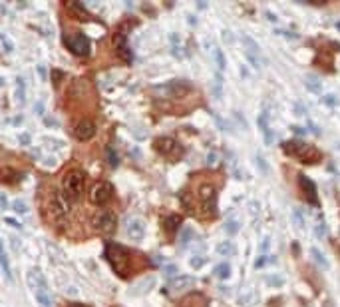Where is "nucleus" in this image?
<instances>
[{
  "mask_svg": "<svg viewBox=\"0 0 340 307\" xmlns=\"http://www.w3.org/2000/svg\"><path fill=\"white\" fill-rule=\"evenodd\" d=\"M285 152L288 156L298 158L305 164H316L320 160V152L314 146L305 144V142H285Z\"/></svg>",
  "mask_w": 340,
  "mask_h": 307,
  "instance_id": "7ed1b4c3",
  "label": "nucleus"
},
{
  "mask_svg": "<svg viewBox=\"0 0 340 307\" xmlns=\"http://www.w3.org/2000/svg\"><path fill=\"white\" fill-rule=\"evenodd\" d=\"M203 263H205L203 257H193V259H191V265H193V267H201Z\"/></svg>",
  "mask_w": 340,
  "mask_h": 307,
  "instance_id": "e433bc0d",
  "label": "nucleus"
},
{
  "mask_svg": "<svg viewBox=\"0 0 340 307\" xmlns=\"http://www.w3.org/2000/svg\"><path fill=\"white\" fill-rule=\"evenodd\" d=\"M52 78H54V84H60V78H62V72L54 70V72H52Z\"/></svg>",
  "mask_w": 340,
  "mask_h": 307,
  "instance_id": "4c0bfd02",
  "label": "nucleus"
},
{
  "mask_svg": "<svg viewBox=\"0 0 340 307\" xmlns=\"http://www.w3.org/2000/svg\"><path fill=\"white\" fill-rule=\"evenodd\" d=\"M26 279H28V287H30V291L34 293V297H36V301L40 303V307H52L54 305L52 293H50L48 281L42 276V271H40L38 267H32L26 274Z\"/></svg>",
  "mask_w": 340,
  "mask_h": 307,
  "instance_id": "f257e3e1",
  "label": "nucleus"
},
{
  "mask_svg": "<svg viewBox=\"0 0 340 307\" xmlns=\"http://www.w3.org/2000/svg\"><path fill=\"white\" fill-rule=\"evenodd\" d=\"M8 206V199H6V195L0 194V208H6Z\"/></svg>",
  "mask_w": 340,
  "mask_h": 307,
  "instance_id": "58836bf2",
  "label": "nucleus"
},
{
  "mask_svg": "<svg viewBox=\"0 0 340 307\" xmlns=\"http://www.w3.org/2000/svg\"><path fill=\"white\" fill-rule=\"evenodd\" d=\"M66 8H68V10H72V12H76V18H80V14H82V18L90 16V14H88V10L84 8V4H80V2H66Z\"/></svg>",
  "mask_w": 340,
  "mask_h": 307,
  "instance_id": "412c9836",
  "label": "nucleus"
},
{
  "mask_svg": "<svg viewBox=\"0 0 340 307\" xmlns=\"http://www.w3.org/2000/svg\"><path fill=\"white\" fill-rule=\"evenodd\" d=\"M177 271H179V269H177V265H167L163 274H165L167 278H173V279H175V276H177Z\"/></svg>",
  "mask_w": 340,
  "mask_h": 307,
  "instance_id": "473e14b6",
  "label": "nucleus"
},
{
  "mask_svg": "<svg viewBox=\"0 0 340 307\" xmlns=\"http://www.w3.org/2000/svg\"><path fill=\"white\" fill-rule=\"evenodd\" d=\"M193 285H195V278H191V276H179V278H175L169 283V291H171V293H183V291H187V289L193 287Z\"/></svg>",
  "mask_w": 340,
  "mask_h": 307,
  "instance_id": "dca6fc26",
  "label": "nucleus"
},
{
  "mask_svg": "<svg viewBox=\"0 0 340 307\" xmlns=\"http://www.w3.org/2000/svg\"><path fill=\"white\" fill-rule=\"evenodd\" d=\"M48 208H50V214H52L54 218L58 220V222H62V220H66L68 216H70V212H72V201L64 195V192H52L50 197H48Z\"/></svg>",
  "mask_w": 340,
  "mask_h": 307,
  "instance_id": "39448f33",
  "label": "nucleus"
},
{
  "mask_svg": "<svg viewBox=\"0 0 340 307\" xmlns=\"http://www.w3.org/2000/svg\"><path fill=\"white\" fill-rule=\"evenodd\" d=\"M116 54H118L120 60H124V62H131V58H133L130 46H128V40H126L122 34L116 36Z\"/></svg>",
  "mask_w": 340,
  "mask_h": 307,
  "instance_id": "f3484780",
  "label": "nucleus"
},
{
  "mask_svg": "<svg viewBox=\"0 0 340 307\" xmlns=\"http://www.w3.org/2000/svg\"><path fill=\"white\" fill-rule=\"evenodd\" d=\"M111 194H114L111 184L98 182V184H94V188L90 190V201H92L94 206H105V203L111 199Z\"/></svg>",
  "mask_w": 340,
  "mask_h": 307,
  "instance_id": "9b49d317",
  "label": "nucleus"
},
{
  "mask_svg": "<svg viewBox=\"0 0 340 307\" xmlns=\"http://www.w3.org/2000/svg\"><path fill=\"white\" fill-rule=\"evenodd\" d=\"M243 42H245V46H247V58H249V62H251L255 68H261L262 60H261V52H259V44H257L251 36H245Z\"/></svg>",
  "mask_w": 340,
  "mask_h": 307,
  "instance_id": "4468645a",
  "label": "nucleus"
},
{
  "mask_svg": "<svg viewBox=\"0 0 340 307\" xmlns=\"http://www.w3.org/2000/svg\"><path fill=\"white\" fill-rule=\"evenodd\" d=\"M311 253H313V259L316 261V263H318V265H320V267H326V259L322 257V253H320V251L316 250V248H313V250H311Z\"/></svg>",
  "mask_w": 340,
  "mask_h": 307,
  "instance_id": "cd10ccee",
  "label": "nucleus"
},
{
  "mask_svg": "<svg viewBox=\"0 0 340 307\" xmlns=\"http://www.w3.org/2000/svg\"><path fill=\"white\" fill-rule=\"evenodd\" d=\"M64 44L66 48L76 56H88L90 54V40L86 34H64Z\"/></svg>",
  "mask_w": 340,
  "mask_h": 307,
  "instance_id": "6e6552de",
  "label": "nucleus"
},
{
  "mask_svg": "<svg viewBox=\"0 0 340 307\" xmlns=\"http://www.w3.org/2000/svg\"><path fill=\"white\" fill-rule=\"evenodd\" d=\"M70 307H88V305H84V303H72Z\"/></svg>",
  "mask_w": 340,
  "mask_h": 307,
  "instance_id": "a19ab883",
  "label": "nucleus"
},
{
  "mask_svg": "<svg viewBox=\"0 0 340 307\" xmlns=\"http://www.w3.org/2000/svg\"><path fill=\"white\" fill-rule=\"evenodd\" d=\"M191 237H195V231H193L191 227H185L183 235H181V244H183V246H187V244L191 242Z\"/></svg>",
  "mask_w": 340,
  "mask_h": 307,
  "instance_id": "c756f323",
  "label": "nucleus"
},
{
  "mask_svg": "<svg viewBox=\"0 0 340 307\" xmlns=\"http://www.w3.org/2000/svg\"><path fill=\"white\" fill-rule=\"evenodd\" d=\"M4 223H6V225H10V227H16V229H20V227H22V223L18 222V220H14V218H4Z\"/></svg>",
  "mask_w": 340,
  "mask_h": 307,
  "instance_id": "72a5a7b5",
  "label": "nucleus"
},
{
  "mask_svg": "<svg viewBox=\"0 0 340 307\" xmlns=\"http://www.w3.org/2000/svg\"><path fill=\"white\" fill-rule=\"evenodd\" d=\"M10 176H18V174H16L12 167H2V169H0V180H4V182H14Z\"/></svg>",
  "mask_w": 340,
  "mask_h": 307,
  "instance_id": "a878e982",
  "label": "nucleus"
},
{
  "mask_svg": "<svg viewBox=\"0 0 340 307\" xmlns=\"http://www.w3.org/2000/svg\"><path fill=\"white\" fill-rule=\"evenodd\" d=\"M12 210H14V212H18V214H28L26 203H24V201H20V199L12 203Z\"/></svg>",
  "mask_w": 340,
  "mask_h": 307,
  "instance_id": "2f4dec72",
  "label": "nucleus"
},
{
  "mask_svg": "<svg viewBox=\"0 0 340 307\" xmlns=\"http://www.w3.org/2000/svg\"><path fill=\"white\" fill-rule=\"evenodd\" d=\"M197 199H199V203H201L205 216L217 214V210H215V206H217V188H215V184L203 182V184L197 188Z\"/></svg>",
  "mask_w": 340,
  "mask_h": 307,
  "instance_id": "423d86ee",
  "label": "nucleus"
},
{
  "mask_svg": "<svg viewBox=\"0 0 340 307\" xmlns=\"http://www.w3.org/2000/svg\"><path fill=\"white\" fill-rule=\"evenodd\" d=\"M179 223H181V216H169L165 220V223H163V227H165L167 233H175V229L179 227Z\"/></svg>",
  "mask_w": 340,
  "mask_h": 307,
  "instance_id": "aec40b11",
  "label": "nucleus"
},
{
  "mask_svg": "<svg viewBox=\"0 0 340 307\" xmlns=\"http://www.w3.org/2000/svg\"><path fill=\"white\" fill-rule=\"evenodd\" d=\"M217 251H219L221 255H231V253H235V248H233L231 242H223V244L217 246Z\"/></svg>",
  "mask_w": 340,
  "mask_h": 307,
  "instance_id": "b1692460",
  "label": "nucleus"
},
{
  "mask_svg": "<svg viewBox=\"0 0 340 307\" xmlns=\"http://www.w3.org/2000/svg\"><path fill=\"white\" fill-rule=\"evenodd\" d=\"M292 222L296 223V227H305V220H303L300 210H294V212H292Z\"/></svg>",
  "mask_w": 340,
  "mask_h": 307,
  "instance_id": "7c9ffc66",
  "label": "nucleus"
},
{
  "mask_svg": "<svg viewBox=\"0 0 340 307\" xmlns=\"http://www.w3.org/2000/svg\"><path fill=\"white\" fill-rule=\"evenodd\" d=\"M154 148L163 158H169V160H179L183 156V148L173 138H157Z\"/></svg>",
  "mask_w": 340,
  "mask_h": 307,
  "instance_id": "1a4fd4ad",
  "label": "nucleus"
},
{
  "mask_svg": "<svg viewBox=\"0 0 340 307\" xmlns=\"http://www.w3.org/2000/svg\"><path fill=\"white\" fill-rule=\"evenodd\" d=\"M305 84H307V88H309L311 92H314V94H318V92H320V80H318L316 76H307Z\"/></svg>",
  "mask_w": 340,
  "mask_h": 307,
  "instance_id": "5701e85b",
  "label": "nucleus"
},
{
  "mask_svg": "<svg viewBox=\"0 0 340 307\" xmlns=\"http://www.w3.org/2000/svg\"><path fill=\"white\" fill-rule=\"evenodd\" d=\"M189 92H191V84L185 80H173L154 88V94H157V98H185Z\"/></svg>",
  "mask_w": 340,
  "mask_h": 307,
  "instance_id": "0eeeda50",
  "label": "nucleus"
},
{
  "mask_svg": "<svg viewBox=\"0 0 340 307\" xmlns=\"http://www.w3.org/2000/svg\"><path fill=\"white\" fill-rule=\"evenodd\" d=\"M225 229H227L229 233H235L237 229H239V223H237V222H227V225H225Z\"/></svg>",
  "mask_w": 340,
  "mask_h": 307,
  "instance_id": "c9c22d12",
  "label": "nucleus"
},
{
  "mask_svg": "<svg viewBox=\"0 0 340 307\" xmlns=\"http://www.w3.org/2000/svg\"><path fill=\"white\" fill-rule=\"evenodd\" d=\"M298 184H300V188H303V192H305V197L313 203V206H318V197H316V188H314V184L305 176V174H298Z\"/></svg>",
  "mask_w": 340,
  "mask_h": 307,
  "instance_id": "2eb2a0df",
  "label": "nucleus"
},
{
  "mask_svg": "<svg viewBox=\"0 0 340 307\" xmlns=\"http://www.w3.org/2000/svg\"><path fill=\"white\" fill-rule=\"evenodd\" d=\"M105 154H107V164L109 166H118V154H116V150L111 146L105 150Z\"/></svg>",
  "mask_w": 340,
  "mask_h": 307,
  "instance_id": "bb28decb",
  "label": "nucleus"
},
{
  "mask_svg": "<svg viewBox=\"0 0 340 307\" xmlns=\"http://www.w3.org/2000/svg\"><path fill=\"white\" fill-rule=\"evenodd\" d=\"M105 257L111 265V269L120 276V278H128L130 274V251L118 244H109L105 248Z\"/></svg>",
  "mask_w": 340,
  "mask_h": 307,
  "instance_id": "f03ea898",
  "label": "nucleus"
},
{
  "mask_svg": "<svg viewBox=\"0 0 340 307\" xmlns=\"http://www.w3.org/2000/svg\"><path fill=\"white\" fill-rule=\"evenodd\" d=\"M74 136H76V140H80V142L92 140L96 136V124H94L92 120H82V122L76 124V128H74Z\"/></svg>",
  "mask_w": 340,
  "mask_h": 307,
  "instance_id": "ddd939ff",
  "label": "nucleus"
},
{
  "mask_svg": "<svg viewBox=\"0 0 340 307\" xmlns=\"http://www.w3.org/2000/svg\"><path fill=\"white\" fill-rule=\"evenodd\" d=\"M124 227H126V233L130 235L133 242H139L143 237V233H145V222L141 218H135V216L128 218Z\"/></svg>",
  "mask_w": 340,
  "mask_h": 307,
  "instance_id": "f8f14e48",
  "label": "nucleus"
},
{
  "mask_svg": "<svg viewBox=\"0 0 340 307\" xmlns=\"http://www.w3.org/2000/svg\"><path fill=\"white\" fill-rule=\"evenodd\" d=\"M0 40H2V42H4V46H6L4 50H6V52H12V42H10V40H8L4 34H0Z\"/></svg>",
  "mask_w": 340,
  "mask_h": 307,
  "instance_id": "f704fd0d",
  "label": "nucleus"
},
{
  "mask_svg": "<svg viewBox=\"0 0 340 307\" xmlns=\"http://www.w3.org/2000/svg\"><path fill=\"white\" fill-rule=\"evenodd\" d=\"M314 233H316L318 237H326V223L322 222L320 218H318L316 223H314Z\"/></svg>",
  "mask_w": 340,
  "mask_h": 307,
  "instance_id": "393cba45",
  "label": "nucleus"
},
{
  "mask_svg": "<svg viewBox=\"0 0 340 307\" xmlns=\"http://www.w3.org/2000/svg\"><path fill=\"white\" fill-rule=\"evenodd\" d=\"M213 56H215V60H217L219 70H223V68H225V56H223V52H221L219 48H215V50H213Z\"/></svg>",
  "mask_w": 340,
  "mask_h": 307,
  "instance_id": "c85d7f7f",
  "label": "nucleus"
},
{
  "mask_svg": "<svg viewBox=\"0 0 340 307\" xmlns=\"http://www.w3.org/2000/svg\"><path fill=\"white\" fill-rule=\"evenodd\" d=\"M0 267H2V274H4V278L8 279V281H12L10 261H8V255H6V251H4V244H2V240H0Z\"/></svg>",
  "mask_w": 340,
  "mask_h": 307,
  "instance_id": "a211bd4d",
  "label": "nucleus"
},
{
  "mask_svg": "<svg viewBox=\"0 0 340 307\" xmlns=\"http://www.w3.org/2000/svg\"><path fill=\"white\" fill-rule=\"evenodd\" d=\"M94 227H96L98 233L109 235V233H114L116 227H118V216H116L114 212H102V214H98V216L94 218Z\"/></svg>",
  "mask_w": 340,
  "mask_h": 307,
  "instance_id": "9d476101",
  "label": "nucleus"
},
{
  "mask_svg": "<svg viewBox=\"0 0 340 307\" xmlns=\"http://www.w3.org/2000/svg\"><path fill=\"white\" fill-rule=\"evenodd\" d=\"M259 124H261V130H262V134H265V142H267V144H273V132H271V128H269V114H267V112L261 116Z\"/></svg>",
  "mask_w": 340,
  "mask_h": 307,
  "instance_id": "6ab92c4d",
  "label": "nucleus"
},
{
  "mask_svg": "<svg viewBox=\"0 0 340 307\" xmlns=\"http://www.w3.org/2000/svg\"><path fill=\"white\" fill-rule=\"evenodd\" d=\"M154 283H156V281H154V279H147V281H145V285H154ZM137 287H143V285H141V283H139V285H137ZM143 291H147V287H143Z\"/></svg>",
  "mask_w": 340,
  "mask_h": 307,
  "instance_id": "ea45409f",
  "label": "nucleus"
},
{
  "mask_svg": "<svg viewBox=\"0 0 340 307\" xmlns=\"http://www.w3.org/2000/svg\"><path fill=\"white\" fill-rule=\"evenodd\" d=\"M215 276L219 279H227L231 276V265H229V263H219V265L215 267Z\"/></svg>",
  "mask_w": 340,
  "mask_h": 307,
  "instance_id": "4be33fe9",
  "label": "nucleus"
},
{
  "mask_svg": "<svg viewBox=\"0 0 340 307\" xmlns=\"http://www.w3.org/2000/svg\"><path fill=\"white\" fill-rule=\"evenodd\" d=\"M84 186H86V176L84 172L80 169H72L64 176V195L70 199V201H76L82 192H84Z\"/></svg>",
  "mask_w": 340,
  "mask_h": 307,
  "instance_id": "20e7f679",
  "label": "nucleus"
}]
</instances>
